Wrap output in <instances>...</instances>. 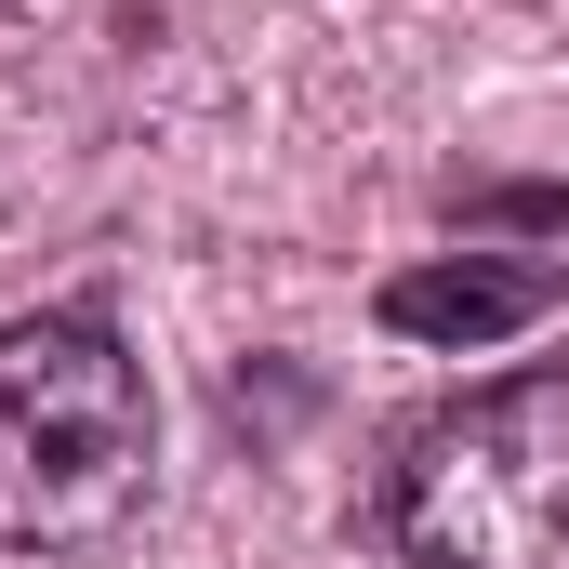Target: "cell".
<instances>
[{
	"label": "cell",
	"mask_w": 569,
	"mask_h": 569,
	"mask_svg": "<svg viewBox=\"0 0 569 569\" xmlns=\"http://www.w3.org/2000/svg\"><path fill=\"white\" fill-rule=\"evenodd\" d=\"M450 226H517V239H569V186H450Z\"/></svg>",
	"instance_id": "cell-4"
},
{
	"label": "cell",
	"mask_w": 569,
	"mask_h": 569,
	"mask_svg": "<svg viewBox=\"0 0 569 569\" xmlns=\"http://www.w3.org/2000/svg\"><path fill=\"white\" fill-rule=\"evenodd\" d=\"M398 569H569V358L503 371L398 437Z\"/></svg>",
	"instance_id": "cell-2"
},
{
	"label": "cell",
	"mask_w": 569,
	"mask_h": 569,
	"mask_svg": "<svg viewBox=\"0 0 569 569\" xmlns=\"http://www.w3.org/2000/svg\"><path fill=\"white\" fill-rule=\"evenodd\" d=\"M543 305H557V266L543 252H437V266H398L385 279V331L477 358V345H517Z\"/></svg>",
	"instance_id": "cell-3"
},
{
	"label": "cell",
	"mask_w": 569,
	"mask_h": 569,
	"mask_svg": "<svg viewBox=\"0 0 569 569\" xmlns=\"http://www.w3.org/2000/svg\"><path fill=\"white\" fill-rule=\"evenodd\" d=\"M159 398L107 318H0V543L67 557L146 503Z\"/></svg>",
	"instance_id": "cell-1"
}]
</instances>
